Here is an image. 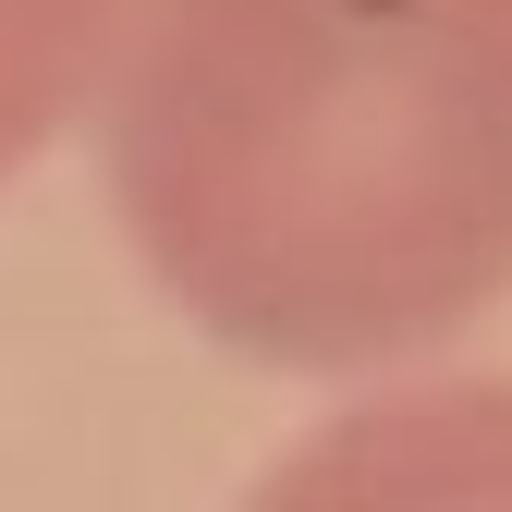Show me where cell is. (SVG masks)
<instances>
[{"mask_svg":"<svg viewBox=\"0 0 512 512\" xmlns=\"http://www.w3.org/2000/svg\"><path fill=\"white\" fill-rule=\"evenodd\" d=\"M98 135L232 354L366 378L512 293V0H122Z\"/></svg>","mask_w":512,"mask_h":512,"instance_id":"6da1fadb","label":"cell"},{"mask_svg":"<svg viewBox=\"0 0 512 512\" xmlns=\"http://www.w3.org/2000/svg\"><path fill=\"white\" fill-rule=\"evenodd\" d=\"M244 512H512V378H427V391L342 403L256 476Z\"/></svg>","mask_w":512,"mask_h":512,"instance_id":"7a4b0ae2","label":"cell"},{"mask_svg":"<svg viewBox=\"0 0 512 512\" xmlns=\"http://www.w3.org/2000/svg\"><path fill=\"white\" fill-rule=\"evenodd\" d=\"M122 0H0V183L98 98Z\"/></svg>","mask_w":512,"mask_h":512,"instance_id":"3957f363","label":"cell"}]
</instances>
